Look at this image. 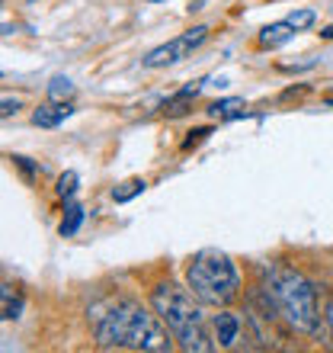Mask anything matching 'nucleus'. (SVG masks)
Instances as JSON below:
<instances>
[{
    "label": "nucleus",
    "instance_id": "obj_1",
    "mask_svg": "<svg viewBox=\"0 0 333 353\" xmlns=\"http://www.w3.org/2000/svg\"><path fill=\"white\" fill-rule=\"evenodd\" d=\"M93 334L100 347H122V350H148V353H166L173 350V334L148 308L129 299L103 302L90 312Z\"/></svg>",
    "mask_w": 333,
    "mask_h": 353
},
{
    "label": "nucleus",
    "instance_id": "obj_2",
    "mask_svg": "<svg viewBox=\"0 0 333 353\" xmlns=\"http://www.w3.org/2000/svg\"><path fill=\"white\" fill-rule=\"evenodd\" d=\"M151 308L173 334L176 347L189 353H205L215 347V337L208 334V321L202 315V302L193 296L189 286H176V283H160L151 292Z\"/></svg>",
    "mask_w": 333,
    "mask_h": 353
},
{
    "label": "nucleus",
    "instance_id": "obj_3",
    "mask_svg": "<svg viewBox=\"0 0 333 353\" xmlns=\"http://www.w3.org/2000/svg\"><path fill=\"white\" fill-rule=\"evenodd\" d=\"M266 292L276 302V312L288 321L298 334H317L321 327V305H317V289L301 270L288 263L266 267Z\"/></svg>",
    "mask_w": 333,
    "mask_h": 353
},
{
    "label": "nucleus",
    "instance_id": "obj_4",
    "mask_svg": "<svg viewBox=\"0 0 333 353\" xmlns=\"http://www.w3.org/2000/svg\"><path fill=\"white\" fill-rule=\"evenodd\" d=\"M186 286L202 305L224 308L237 299L241 289V270L218 248H202L186 267Z\"/></svg>",
    "mask_w": 333,
    "mask_h": 353
},
{
    "label": "nucleus",
    "instance_id": "obj_5",
    "mask_svg": "<svg viewBox=\"0 0 333 353\" xmlns=\"http://www.w3.org/2000/svg\"><path fill=\"white\" fill-rule=\"evenodd\" d=\"M205 39H208V29H205V26H193L189 32H183V36L170 39V42H164V46H158V48H151L148 55H144V68L176 65V61H183V58L193 55Z\"/></svg>",
    "mask_w": 333,
    "mask_h": 353
},
{
    "label": "nucleus",
    "instance_id": "obj_6",
    "mask_svg": "<svg viewBox=\"0 0 333 353\" xmlns=\"http://www.w3.org/2000/svg\"><path fill=\"white\" fill-rule=\"evenodd\" d=\"M241 331H244V321H241V315H237V312H228V308H222V312L212 318L215 347H222V350H231V347H237V341H241Z\"/></svg>",
    "mask_w": 333,
    "mask_h": 353
},
{
    "label": "nucleus",
    "instance_id": "obj_7",
    "mask_svg": "<svg viewBox=\"0 0 333 353\" xmlns=\"http://www.w3.org/2000/svg\"><path fill=\"white\" fill-rule=\"evenodd\" d=\"M71 112H74V106H71V103H65V100L42 103L39 110H32V122H36L39 129H55V125H61Z\"/></svg>",
    "mask_w": 333,
    "mask_h": 353
},
{
    "label": "nucleus",
    "instance_id": "obj_8",
    "mask_svg": "<svg viewBox=\"0 0 333 353\" xmlns=\"http://www.w3.org/2000/svg\"><path fill=\"white\" fill-rule=\"evenodd\" d=\"M298 29L288 23V19H282V23H269V26L259 29V46H269V48H276L282 46V42H288V39L295 36Z\"/></svg>",
    "mask_w": 333,
    "mask_h": 353
},
{
    "label": "nucleus",
    "instance_id": "obj_9",
    "mask_svg": "<svg viewBox=\"0 0 333 353\" xmlns=\"http://www.w3.org/2000/svg\"><path fill=\"white\" fill-rule=\"evenodd\" d=\"M0 299H3V318H7V321H17V318L23 315V296H19V292H13V286H7V283H3Z\"/></svg>",
    "mask_w": 333,
    "mask_h": 353
},
{
    "label": "nucleus",
    "instance_id": "obj_10",
    "mask_svg": "<svg viewBox=\"0 0 333 353\" xmlns=\"http://www.w3.org/2000/svg\"><path fill=\"white\" fill-rule=\"evenodd\" d=\"M80 222H83V209L77 203H67V209H65V219H61V238H71V234H77V228H80Z\"/></svg>",
    "mask_w": 333,
    "mask_h": 353
},
{
    "label": "nucleus",
    "instance_id": "obj_11",
    "mask_svg": "<svg viewBox=\"0 0 333 353\" xmlns=\"http://www.w3.org/2000/svg\"><path fill=\"white\" fill-rule=\"evenodd\" d=\"M244 106L241 97H231V100H218L208 106V116H215V119H231V116H237V110Z\"/></svg>",
    "mask_w": 333,
    "mask_h": 353
},
{
    "label": "nucleus",
    "instance_id": "obj_12",
    "mask_svg": "<svg viewBox=\"0 0 333 353\" xmlns=\"http://www.w3.org/2000/svg\"><path fill=\"white\" fill-rule=\"evenodd\" d=\"M144 186H148L144 180H129V183H122L112 190V199H116V203H129V199H135L138 193H144Z\"/></svg>",
    "mask_w": 333,
    "mask_h": 353
},
{
    "label": "nucleus",
    "instance_id": "obj_13",
    "mask_svg": "<svg viewBox=\"0 0 333 353\" xmlns=\"http://www.w3.org/2000/svg\"><path fill=\"white\" fill-rule=\"evenodd\" d=\"M71 93H74V84H71L65 74L52 77V84H48V97H52V100H67Z\"/></svg>",
    "mask_w": 333,
    "mask_h": 353
},
{
    "label": "nucleus",
    "instance_id": "obj_14",
    "mask_svg": "<svg viewBox=\"0 0 333 353\" xmlns=\"http://www.w3.org/2000/svg\"><path fill=\"white\" fill-rule=\"evenodd\" d=\"M288 23H292V26L298 29V32H301V29H308V26H314V10H295V13H288Z\"/></svg>",
    "mask_w": 333,
    "mask_h": 353
},
{
    "label": "nucleus",
    "instance_id": "obj_15",
    "mask_svg": "<svg viewBox=\"0 0 333 353\" xmlns=\"http://www.w3.org/2000/svg\"><path fill=\"white\" fill-rule=\"evenodd\" d=\"M74 190H77V174L74 170H67V174L58 180V196H61V199H71Z\"/></svg>",
    "mask_w": 333,
    "mask_h": 353
},
{
    "label": "nucleus",
    "instance_id": "obj_16",
    "mask_svg": "<svg viewBox=\"0 0 333 353\" xmlns=\"http://www.w3.org/2000/svg\"><path fill=\"white\" fill-rule=\"evenodd\" d=\"M10 161H13V164H17V168L23 170V174H26V176H29V180H32V176H36V168H32V164H29V158H19V154H13V158H10Z\"/></svg>",
    "mask_w": 333,
    "mask_h": 353
},
{
    "label": "nucleus",
    "instance_id": "obj_17",
    "mask_svg": "<svg viewBox=\"0 0 333 353\" xmlns=\"http://www.w3.org/2000/svg\"><path fill=\"white\" fill-rule=\"evenodd\" d=\"M205 135H208V129H195V132H189V139L183 141V151H189L193 145H199V141H202Z\"/></svg>",
    "mask_w": 333,
    "mask_h": 353
},
{
    "label": "nucleus",
    "instance_id": "obj_18",
    "mask_svg": "<svg viewBox=\"0 0 333 353\" xmlns=\"http://www.w3.org/2000/svg\"><path fill=\"white\" fill-rule=\"evenodd\" d=\"M17 110H19V100H10V97H3V110H0V116L7 119V116H13Z\"/></svg>",
    "mask_w": 333,
    "mask_h": 353
},
{
    "label": "nucleus",
    "instance_id": "obj_19",
    "mask_svg": "<svg viewBox=\"0 0 333 353\" xmlns=\"http://www.w3.org/2000/svg\"><path fill=\"white\" fill-rule=\"evenodd\" d=\"M327 331H330V337H333V292H330V302H327Z\"/></svg>",
    "mask_w": 333,
    "mask_h": 353
},
{
    "label": "nucleus",
    "instance_id": "obj_20",
    "mask_svg": "<svg viewBox=\"0 0 333 353\" xmlns=\"http://www.w3.org/2000/svg\"><path fill=\"white\" fill-rule=\"evenodd\" d=\"M321 36H324V39H333V26H324V29H321Z\"/></svg>",
    "mask_w": 333,
    "mask_h": 353
},
{
    "label": "nucleus",
    "instance_id": "obj_21",
    "mask_svg": "<svg viewBox=\"0 0 333 353\" xmlns=\"http://www.w3.org/2000/svg\"><path fill=\"white\" fill-rule=\"evenodd\" d=\"M148 3H164V0H148Z\"/></svg>",
    "mask_w": 333,
    "mask_h": 353
},
{
    "label": "nucleus",
    "instance_id": "obj_22",
    "mask_svg": "<svg viewBox=\"0 0 333 353\" xmlns=\"http://www.w3.org/2000/svg\"><path fill=\"white\" fill-rule=\"evenodd\" d=\"M327 103H330V106H333V97H330V100H327Z\"/></svg>",
    "mask_w": 333,
    "mask_h": 353
}]
</instances>
